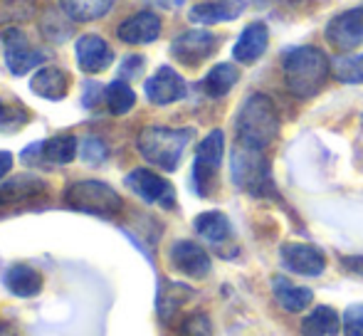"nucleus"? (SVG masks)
I'll return each mask as SVG.
<instances>
[{"label":"nucleus","instance_id":"nucleus-40","mask_svg":"<svg viewBox=\"0 0 363 336\" xmlns=\"http://www.w3.org/2000/svg\"><path fill=\"white\" fill-rule=\"evenodd\" d=\"M0 116H3V104H0Z\"/></svg>","mask_w":363,"mask_h":336},{"label":"nucleus","instance_id":"nucleus-23","mask_svg":"<svg viewBox=\"0 0 363 336\" xmlns=\"http://www.w3.org/2000/svg\"><path fill=\"white\" fill-rule=\"evenodd\" d=\"M114 8V0H60V10L74 23H91L104 18Z\"/></svg>","mask_w":363,"mask_h":336},{"label":"nucleus","instance_id":"nucleus-6","mask_svg":"<svg viewBox=\"0 0 363 336\" xmlns=\"http://www.w3.org/2000/svg\"><path fill=\"white\" fill-rule=\"evenodd\" d=\"M223 154H225V134L216 129L201 141L196 154V164H193V183H196V191L201 196H211L213 188H216L218 171L223 166Z\"/></svg>","mask_w":363,"mask_h":336},{"label":"nucleus","instance_id":"nucleus-31","mask_svg":"<svg viewBox=\"0 0 363 336\" xmlns=\"http://www.w3.org/2000/svg\"><path fill=\"white\" fill-rule=\"evenodd\" d=\"M181 336H213V324L203 312L191 314L186 322L181 324Z\"/></svg>","mask_w":363,"mask_h":336},{"label":"nucleus","instance_id":"nucleus-18","mask_svg":"<svg viewBox=\"0 0 363 336\" xmlns=\"http://www.w3.org/2000/svg\"><path fill=\"white\" fill-rule=\"evenodd\" d=\"M30 89L38 96H43V99L60 101V99H65L69 91V77H67V72L60 67H43L30 79Z\"/></svg>","mask_w":363,"mask_h":336},{"label":"nucleus","instance_id":"nucleus-17","mask_svg":"<svg viewBox=\"0 0 363 336\" xmlns=\"http://www.w3.org/2000/svg\"><path fill=\"white\" fill-rule=\"evenodd\" d=\"M242 10H245V0H208V3L193 5L188 18H191V23L211 25V23H225V20L240 18Z\"/></svg>","mask_w":363,"mask_h":336},{"label":"nucleus","instance_id":"nucleus-38","mask_svg":"<svg viewBox=\"0 0 363 336\" xmlns=\"http://www.w3.org/2000/svg\"><path fill=\"white\" fill-rule=\"evenodd\" d=\"M0 336H18V334H15V329L5 319H0Z\"/></svg>","mask_w":363,"mask_h":336},{"label":"nucleus","instance_id":"nucleus-32","mask_svg":"<svg viewBox=\"0 0 363 336\" xmlns=\"http://www.w3.org/2000/svg\"><path fill=\"white\" fill-rule=\"evenodd\" d=\"M344 336H363V304H351L341 317Z\"/></svg>","mask_w":363,"mask_h":336},{"label":"nucleus","instance_id":"nucleus-14","mask_svg":"<svg viewBox=\"0 0 363 336\" xmlns=\"http://www.w3.org/2000/svg\"><path fill=\"white\" fill-rule=\"evenodd\" d=\"M146 96L151 104L166 106L186 96V82L173 67H158L156 74L146 82Z\"/></svg>","mask_w":363,"mask_h":336},{"label":"nucleus","instance_id":"nucleus-3","mask_svg":"<svg viewBox=\"0 0 363 336\" xmlns=\"http://www.w3.org/2000/svg\"><path fill=\"white\" fill-rule=\"evenodd\" d=\"M193 139V129H168V126H146L139 134L141 156L161 171H176Z\"/></svg>","mask_w":363,"mask_h":336},{"label":"nucleus","instance_id":"nucleus-2","mask_svg":"<svg viewBox=\"0 0 363 336\" xmlns=\"http://www.w3.org/2000/svg\"><path fill=\"white\" fill-rule=\"evenodd\" d=\"M235 129H238V144L264 151L279 134L277 104L267 94H250L240 106Z\"/></svg>","mask_w":363,"mask_h":336},{"label":"nucleus","instance_id":"nucleus-28","mask_svg":"<svg viewBox=\"0 0 363 336\" xmlns=\"http://www.w3.org/2000/svg\"><path fill=\"white\" fill-rule=\"evenodd\" d=\"M186 299H191V289L176 282H166L161 287V294H158V312H161V317L168 319Z\"/></svg>","mask_w":363,"mask_h":336},{"label":"nucleus","instance_id":"nucleus-15","mask_svg":"<svg viewBox=\"0 0 363 336\" xmlns=\"http://www.w3.org/2000/svg\"><path fill=\"white\" fill-rule=\"evenodd\" d=\"M267 43H269L267 25L255 20V23H250L247 28L240 33L238 43H235V47H233V57L242 65H255L264 55Z\"/></svg>","mask_w":363,"mask_h":336},{"label":"nucleus","instance_id":"nucleus-7","mask_svg":"<svg viewBox=\"0 0 363 336\" xmlns=\"http://www.w3.org/2000/svg\"><path fill=\"white\" fill-rule=\"evenodd\" d=\"M218 47H220L218 35L208 33V30H188V33L178 35L173 40L171 55L181 65H186V67H198L208 57H213Z\"/></svg>","mask_w":363,"mask_h":336},{"label":"nucleus","instance_id":"nucleus-37","mask_svg":"<svg viewBox=\"0 0 363 336\" xmlns=\"http://www.w3.org/2000/svg\"><path fill=\"white\" fill-rule=\"evenodd\" d=\"M13 168V154L10 151H0V178H5Z\"/></svg>","mask_w":363,"mask_h":336},{"label":"nucleus","instance_id":"nucleus-13","mask_svg":"<svg viewBox=\"0 0 363 336\" xmlns=\"http://www.w3.org/2000/svg\"><path fill=\"white\" fill-rule=\"evenodd\" d=\"M77 50V62H79V69L86 74H99L114 62V52L106 45L104 38L99 35H82L74 45Z\"/></svg>","mask_w":363,"mask_h":336},{"label":"nucleus","instance_id":"nucleus-30","mask_svg":"<svg viewBox=\"0 0 363 336\" xmlns=\"http://www.w3.org/2000/svg\"><path fill=\"white\" fill-rule=\"evenodd\" d=\"M43 33H45V38L55 40V43H65V40L74 33V20L67 18L65 13L60 15V13H55V10H50L43 23Z\"/></svg>","mask_w":363,"mask_h":336},{"label":"nucleus","instance_id":"nucleus-35","mask_svg":"<svg viewBox=\"0 0 363 336\" xmlns=\"http://www.w3.org/2000/svg\"><path fill=\"white\" fill-rule=\"evenodd\" d=\"M99 96H101V86L96 82H86L84 84V96H82V101H84L86 109H91V106L99 104Z\"/></svg>","mask_w":363,"mask_h":336},{"label":"nucleus","instance_id":"nucleus-21","mask_svg":"<svg viewBox=\"0 0 363 336\" xmlns=\"http://www.w3.org/2000/svg\"><path fill=\"white\" fill-rule=\"evenodd\" d=\"M272 289H274V299L282 304V309H287V312H291V314L304 312V309L311 304V299H314V292H311L309 287L291 284L289 279H284V277L274 279Z\"/></svg>","mask_w":363,"mask_h":336},{"label":"nucleus","instance_id":"nucleus-24","mask_svg":"<svg viewBox=\"0 0 363 336\" xmlns=\"http://www.w3.org/2000/svg\"><path fill=\"white\" fill-rule=\"evenodd\" d=\"M238 79H240V72H238V67H235V65L220 62L206 74V79H203V89H206L208 96L220 99V96H225L235 84H238Z\"/></svg>","mask_w":363,"mask_h":336},{"label":"nucleus","instance_id":"nucleus-33","mask_svg":"<svg viewBox=\"0 0 363 336\" xmlns=\"http://www.w3.org/2000/svg\"><path fill=\"white\" fill-rule=\"evenodd\" d=\"M106 159V149L99 139H86L84 141V161L86 164H101Z\"/></svg>","mask_w":363,"mask_h":336},{"label":"nucleus","instance_id":"nucleus-20","mask_svg":"<svg viewBox=\"0 0 363 336\" xmlns=\"http://www.w3.org/2000/svg\"><path fill=\"white\" fill-rule=\"evenodd\" d=\"M341 329V317L334 307H316L301 319V334L304 336H336Z\"/></svg>","mask_w":363,"mask_h":336},{"label":"nucleus","instance_id":"nucleus-34","mask_svg":"<svg viewBox=\"0 0 363 336\" xmlns=\"http://www.w3.org/2000/svg\"><path fill=\"white\" fill-rule=\"evenodd\" d=\"M144 65H146V60L141 57V55H131V57H126V62L121 65V69H119L121 79L139 77V74L144 72Z\"/></svg>","mask_w":363,"mask_h":336},{"label":"nucleus","instance_id":"nucleus-12","mask_svg":"<svg viewBox=\"0 0 363 336\" xmlns=\"http://www.w3.org/2000/svg\"><path fill=\"white\" fill-rule=\"evenodd\" d=\"M171 264L183 272L186 277H196V279H203L211 274V254L203 250L198 242L193 240H178L173 242L171 247Z\"/></svg>","mask_w":363,"mask_h":336},{"label":"nucleus","instance_id":"nucleus-5","mask_svg":"<svg viewBox=\"0 0 363 336\" xmlns=\"http://www.w3.org/2000/svg\"><path fill=\"white\" fill-rule=\"evenodd\" d=\"M65 206L86 215L114 218L121 213V196L101 181H77L65 191Z\"/></svg>","mask_w":363,"mask_h":336},{"label":"nucleus","instance_id":"nucleus-8","mask_svg":"<svg viewBox=\"0 0 363 336\" xmlns=\"http://www.w3.org/2000/svg\"><path fill=\"white\" fill-rule=\"evenodd\" d=\"M3 50H5V65H8V69L15 77L28 74L30 69H35L38 65L45 62V52L35 50L30 45L28 35L18 28H10L3 33Z\"/></svg>","mask_w":363,"mask_h":336},{"label":"nucleus","instance_id":"nucleus-27","mask_svg":"<svg viewBox=\"0 0 363 336\" xmlns=\"http://www.w3.org/2000/svg\"><path fill=\"white\" fill-rule=\"evenodd\" d=\"M104 101H106V106H109L111 114L121 116V114H126V111L134 109L136 94L124 79H114V82L104 89Z\"/></svg>","mask_w":363,"mask_h":336},{"label":"nucleus","instance_id":"nucleus-9","mask_svg":"<svg viewBox=\"0 0 363 336\" xmlns=\"http://www.w3.org/2000/svg\"><path fill=\"white\" fill-rule=\"evenodd\" d=\"M126 186L139 198H144L146 203H156V206L163 208L176 206V191H173V186L163 176L148 171V168H134L126 176Z\"/></svg>","mask_w":363,"mask_h":336},{"label":"nucleus","instance_id":"nucleus-39","mask_svg":"<svg viewBox=\"0 0 363 336\" xmlns=\"http://www.w3.org/2000/svg\"><path fill=\"white\" fill-rule=\"evenodd\" d=\"M163 5H168V8H178V5H183L186 0H161Z\"/></svg>","mask_w":363,"mask_h":336},{"label":"nucleus","instance_id":"nucleus-16","mask_svg":"<svg viewBox=\"0 0 363 336\" xmlns=\"http://www.w3.org/2000/svg\"><path fill=\"white\" fill-rule=\"evenodd\" d=\"M116 35L126 45H148L161 35V20H158L156 13L144 10V13H136L129 20H124L119 25V30H116Z\"/></svg>","mask_w":363,"mask_h":336},{"label":"nucleus","instance_id":"nucleus-26","mask_svg":"<svg viewBox=\"0 0 363 336\" xmlns=\"http://www.w3.org/2000/svg\"><path fill=\"white\" fill-rule=\"evenodd\" d=\"M74 156H77V139L72 134H60L43 141V159L48 164H57V166L72 164Z\"/></svg>","mask_w":363,"mask_h":336},{"label":"nucleus","instance_id":"nucleus-22","mask_svg":"<svg viewBox=\"0 0 363 336\" xmlns=\"http://www.w3.org/2000/svg\"><path fill=\"white\" fill-rule=\"evenodd\" d=\"M45 183L35 176H18L13 181H8L5 186H0V206H10V203H23L30 198H38L40 193H45Z\"/></svg>","mask_w":363,"mask_h":336},{"label":"nucleus","instance_id":"nucleus-25","mask_svg":"<svg viewBox=\"0 0 363 336\" xmlns=\"http://www.w3.org/2000/svg\"><path fill=\"white\" fill-rule=\"evenodd\" d=\"M196 233L201 237H206L208 242H225L230 237V233H233V228H230V220L225 213L220 211H208V213H201V215L196 218Z\"/></svg>","mask_w":363,"mask_h":336},{"label":"nucleus","instance_id":"nucleus-19","mask_svg":"<svg viewBox=\"0 0 363 336\" xmlns=\"http://www.w3.org/2000/svg\"><path fill=\"white\" fill-rule=\"evenodd\" d=\"M5 287L15 297H35L43 289V274L35 267H28V264H13L5 272Z\"/></svg>","mask_w":363,"mask_h":336},{"label":"nucleus","instance_id":"nucleus-11","mask_svg":"<svg viewBox=\"0 0 363 336\" xmlns=\"http://www.w3.org/2000/svg\"><path fill=\"white\" fill-rule=\"evenodd\" d=\"M279 259L289 272L304 274V277H316L326 269V254L306 242H284L279 247Z\"/></svg>","mask_w":363,"mask_h":336},{"label":"nucleus","instance_id":"nucleus-29","mask_svg":"<svg viewBox=\"0 0 363 336\" xmlns=\"http://www.w3.org/2000/svg\"><path fill=\"white\" fill-rule=\"evenodd\" d=\"M334 77L344 84H361L363 82V55H349L334 62Z\"/></svg>","mask_w":363,"mask_h":336},{"label":"nucleus","instance_id":"nucleus-36","mask_svg":"<svg viewBox=\"0 0 363 336\" xmlns=\"http://www.w3.org/2000/svg\"><path fill=\"white\" fill-rule=\"evenodd\" d=\"M341 264H344L349 272L363 274V254H346V257H341Z\"/></svg>","mask_w":363,"mask_h":336},{"label":"nucleus","instance_id":"nucleus-10","mask_svg":"<svg viewBox=\"0 0 363 336\" xmlns=\"http://www.w3.org/2000/svg\"><path fill=\"white\" fill-rule=\"evenodd\" d=\"M326 40H329L339 52H351V50L361 47L363 45V5L336 15L329 23V28H326Z\"/></svg>","mask_w":363,"mask_h":336},{"label":"nucleus","instance_id":"nucleus-4","mask_svg":"<svg viewBox=\"0 0 363 336\" xmlns=\"http://www.w3.org/2000/svg\"><path fill=\"white\" fill-rule=\"evenodd\" d=\"M233 181L238 188H242L245 193L255 198H264V196H274V181H272V171H269V161L267 156L259 149L252 146L238 144L233 151Z\"/></svg>","mask_w":363,"mask_h":336},{"label":"nucleus","instance_id":"nucleus-1","mask_svg":"<svg viewBox=\"0 0 363 336\" xmlns=\"http://www.w3.org/2000/svg\"><path fill=\"white\" fill-rule=\"evenodd\" d=\"M282 69H284V84H287L291 94L296 99H311L326 84L331 65L321 47L301 45V47H291L284 55Z\"/></svg>","mask_w":363,"mask_h":336}]
</instances>
